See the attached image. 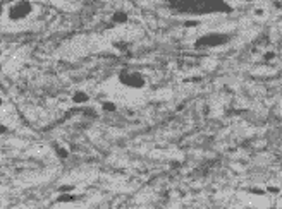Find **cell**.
<instances>
[{
    "instance_id": "1",
    "label": "cell",
    "mask_w": 282,
    "mask_h": 209,
    "mask_svg": "<svg viewBox=\"0 0 282 209\" xmlns=\"http://www.w3.org/2000/svg\"><path fill=\"white\" fill-rule=\"evenodd\" d=\"M120 81L131 87L145 86V79H143V76H140L138 72H122V74H120Z\"/></svg>"
},
{
    "instance_id": "2",
    "label": "cell",
    "mask_w": 282,
    "mask_h": 209,
    "mask_svg": "<svg viewBox=\"0 0 282 209\" xmlns=\"http://www.w3.org/2000/svg\"><path fill=\"white\" fill-rule=\"evenodd\" d=\"M29 12H31V5L23 0V2H17L16 5H12V9H10V17H12V19H23Z\"/></svg>"
},
{
    "instance_id": "3",
    "label": "cell",
    "mask_w": 282,
    "mask_h": 209,
    "mask_svg": "<svg viewBox=\"0 0 282 209\" xmlns=\"http://www.w3.org/2000/svg\"><path fill=\"white\" fill-rule=\"evenodd\" d=\"M72 100H74L76 103H85V101L88 100V94H86V93H76Z\"/></svg>"
},
{
    "instance_id": "4",
    "label": "cell",
    "mask_w": 282,
    "mask_h": 209,
    "mask_svg": "<svg viewBox=\"0 0 282 209\" xmlns=\"http://www.w3.org/2000/svg\"><path fill=\"white\" fill-rule=\"evenodd\" d=\"M113 21H115V23H126L127 16L124 12H115V14H113Z\"/></svg>"
},
{
    "instance_id": "5",
    "label": "cell",
    "mask_w": 282,
    "mask_h": 209,
    "mask_svg": "<svg viewBox=\"0 0 282 209\" xmlns=\"http://www.w3.org/2000/svg\"><path fill=\"white\" fill-rule=\"evenodd\" d=\"M57 154L60 156V158H67L69 153H67V149H64V148H60V146H58V148H57Z\"/></svg>"
},
{
    "instance_id": "6",
    "label": "cell",
    "mask_w": 282,
    "mask_h": 209,
    "mask_svg": "<svg viewBox=\"0 0 282 209\" xmlns=\"http://www.w3.org/2000/svg\"><path fill=\"white\" fill-rule=\"evenodd\" d=\"M103 110H107V112H113V110H115V105L110 103V101H107V103H103Z\"/></svg>"
}]
</instances>
